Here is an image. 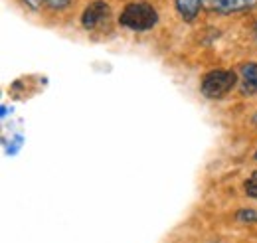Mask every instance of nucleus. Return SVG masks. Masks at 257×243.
I'll use <instances>...</instances> for the list:
<instances>
[{
	"instance_id": "obj_1",
	"label": "nucleus",
	"mask_w": 257,
	"mask_h": 243,
	"mask_svg": "<svg viewBox=\"0 0 257 243\" xmlns=\"http://www.w3.org/2000/svg\"><path fill=\"white\" fill-rule=\"evenodd\" d=\"M119 24L131 32H149L159 24V10L147 0H133L121 10Z\"/></svg>"
},
{
	"instance_id": "obj_2",
	"label": "nucleus",
	"mask_w": 257,
	"mask_h": 243,
	"mask_svg": "<svg viewBox=\"0 0 257 243\" xmlns=\"http://www.w3.org/2000/svg\"><path fill=\"white\" fill-rule=\"evenodd\" d=\"M239 83V77L233 69H212L200 81V91L208 99H224Z\"/></svg>"
},
{
	"instance_id": "obj_3",
	"label": "nucleus",
	"mask_w": 257,
	"mask_h": 243,
	"mask_svg": "<svg viewBox=\"0 0 257 243\" xmlns=\"http://www.w3.org/2000/svg\"><path fill=\"white\" fill-rule=\"evenodd\" d=\"M111 6L105 0H93L91 4H87L81 12V26L87 32H97L103 30L109 26L111 22Z\"/></svg>"
},
{
	"instance_id": "obj_4",
	"label": "nucleus",
	"mask_w": 257,
	"mask_h": 243,
	"mask_svg": "<svg viewBox=\"0 0 257 243\" xmlns=\"http://www.w3.org/2000/svg\"><path fill=\"white\" fill-rule=\"evenodd\" d=\"M239 93L243 97L257 95V61H245L239 65Z\"/></svg>"
},
{
	"instance_id": "obj_5",
	"label": "nucleus",
	"mask_w": 257,
	"mask_h": 243,
	"mask_svg": "<svg viewBox=\"0 0 257 243\" xmlns=\"http://www.w3.org/2000/svg\"><path fill=\"white\" fill-rule=\"evenodd\" d=\"M208 10L218 12V14H235V12H243L249 10L251 6H255L257 0H206Z\"/></svg>"
},
{
	"instance_id": "obj_6",
	"label": "nucleus",
	"mask_w": 257,
	"mask_h": 243,
	"mask_svg": "<svg viewBox=\"0 0 257 243\" xmlns=\"http://www.w3.org/2000/svg\"><path fill=\"white\" fill-rule=\"evenodd\" d=\"M206 0H174V8L184 22H194Z\"/></svg>"
},
{
	"instance_id": "obj_7",
	"label": "nucleus",
	"mask_w": 257,
	"mask_h": 243,
	"mask_svg": "<svg viewBox=\"0 0 257 243\" xmlns=\"http://www.w3.org/2000/svg\"><path fill=\"white\" fill-rule=\"evenodd\" d=\"M243 192H245L249 198L257 200V170H253V172L245 178V182H243Z\"/></svg>"
},
{
	"instance_id": "obj_8",
	"label": "nucleus",
	"mask_w": 257,
	"mask_h": 243,
	"mask_svg": "<svg viewBox=\"0 0 257 243\" xmlns=\"http://www.w3.org/2000/svg\"><path fill=\"white\" fill-rule=\"evenodd\" d=\"M235 221L239 223H257V212L255 210H239L235 213Z\"/></svg>"
},
{
	"instance_id": "obj_9",
	"label": "nucleus",
	"mask_w": 257,
	"mask_h": 243,
	"mask_svg": "<svg viewBox=\"0 0 257 243\" xmlns=\"http://www.w3.org/2000/svg\"><path fill=\"white\" fill-rule=\"evenodd\" d=\"M22 143H24V137L22 135H16L12 141H10V145L6 147V152L10 154V156H14V154H18V151L22 149Z\"/></svg>"
},
{
	"instance_id": "obj_10",
	"label": "nucleus",
	"mask_w": 257,
	"mask_h": 243,
	"mask_svg": "<svg viewBox=\"0 0 257 243\" xmlns=\"http://www.w3.org/2000/svg\"><path fill=\"white\" fill-rule=\"evenodd\" d=\"M46 6L52 10H64L69 6V0H46Z\"/></svg>"
},
{
	"instance_id": "obj_11",
	"label": "nucleus",
	"mask_w": 257,
	"mask_h": 243,
	"mask_svg": "<svg viewBox=\"0 0 257 243\" xmlns=\"http://www.w3.org/2000/svg\"><path fill=\"white\" fill-rule=\"evenodd\" d=\"M30 10H40L42 6H46V0H22Z\"/></svg>"
},
{
	"instance_id": "obj_12",
	"label": "nucleus",
	"mask_w": 257,
	"mask_h": 243,
	"mask_svg": "<svg viewBox=\"0 0 257 243\" xmlns=\"http://www.w3.org/2000/svg\"><path fill=\"white\" fill-rule=\"evenodd\" d=\"M251 123H253V127H257V111H255V115L251 117Z\"/></svg>"
},
{
	"instance_id": "obj_13",
	"label": "nucleus",
	"mask_w": 257,
	"mask_h": 243,
	"mask_svg": "<svg viewBox=\"0 0 257 243\" xmlns=\"http://www.w3.org/2000/svg\"><path fill=\"white\" fill-rule=\"evenodd\" d=\"M253 160H257V151L253 152Z\"/></svg>"
},
{
	"instance_id": "obj_14",
	"label": "nucleus",
	"mask_w": 257,
	"mask_h": 243,
	"mask_svg": "<svg viewBox=\"0 0 257 243\" xmlns=\"http://www.w3.org/2000/svg\"><path fill=\"white\" fill-rule=\"evenodd\" d=\"M253 32H255V38H257V24H255V28H253Z\"/></svg>"
}]
</instances>
